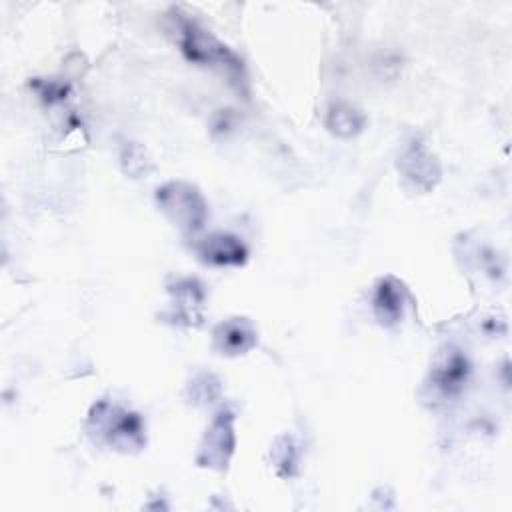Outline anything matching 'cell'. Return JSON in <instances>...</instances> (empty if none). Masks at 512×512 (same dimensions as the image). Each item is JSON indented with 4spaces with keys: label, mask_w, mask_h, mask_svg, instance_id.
Segmentation results:
<instances>
[{
    "label": "cell",
    "mask_w": 512,
    "mask_h": 512,
    "mask_svg": "<svg viewBox=\"0 0 512 512\" xmlns=\"http://www.w3.org/2000/svg\"><path fill=\"white\" fill-rule=\"evenodd\" d=\"M468 374H470V364L466 356L460 350L450 348L432 366L428 386H432L434 394L442 398H450L462 390L464 382L468 380Z\"/></svg>",
    "instance_id": "5b68a950"
},
{
    "label": "cell",
    "mask_w": 512,
    "mask_h": 512,
    "mask_svg": "<svg viewBox=\"0 0 512 512\" xmlns=\"http://www.w3.org/2000/svg\"><path fill=\"white\" fill-rule=\"evenodd\" d=\"M404 298H406L404 286L396 278L392 276L382 278L376 286L374 300H372L378 322L384 326L396 324L404 312Z\"/></svg>",
    "instance_id": "9c48e42d"
},
{
    "label": "cell",
    "mask_w": 512,
    "mask_h": 512,
    "mask_svg": "<svg viewBox=\"0 0 512 512\" xmlns=\"http://www.w3.org/2000/svg\"><path fill=\"white\" fill-rule=\"evenodd\" d=\"M178 42L180 50L190 62L220 68L230 78L242 76V62L234 56V52L196 22L186 18L178 20Z\"/></svg>",
    "instance_id": "7a4b0ae2"
},
{
    "label": "cell",
    "mask_w": 512,
    "mask_h": 512,
    "mask_svg": "<svg viewBox=\"0 0 512 512\" xmlns=\"http://www.w3.org/2000/svg\"><path fill=\"white\" fill-rule=\"evenodd\" d=\"M364 114L360 110H356L354 106L346 104V102H336L328 108L326 114V126L332 134L340 136V138H352L358 132H362L364 128Z\"/></svg>",
    "instance_id": "30bf717a"
},
{
    "label": "cell",
    "mask_w": 512,
    "mask_h": 512,
    "mask_svg": "<svg viewBox=\"0 0 512 512\" xmlns=\"http://www.w3.org/2000/svg\"><path fill=\"white\" fill-rule=\"evenodd\" d=\"M172 292L176 294L178 316L182 320H186L188 324L198 322L202 300H204V292H202L200 284L196 280H182L176 284V290L172 288Z\"/></svg>",
    "instance_id": "8fae6325"
},
{
    "label": "cell",
    "mask_w": 512,
    "mask_h": 512,
    "mask_svg": "<svg viewBox=\"0 0 512 512\" xmlns=\"http://www.w3.org/2000/svg\"><path fill=\"white\" fill-rule=\"evenodd\" d=\"M198 258L206 264L212 266H240L248 258V250L244 242L226 232H216L206 236L198 246H196Z\"/></svg>",
    "instance_id": "8992f818"
},
{
    "label": "cell",
    "mask_w": 512,
    "mask_h": 512,
    "mask_svg": "<svg viewBox=\"0 0 512 512\" xmlns=\"http://www.w3.org/2000/svg\"><path fill=\"white\" fill-rule=\"evenodd\" d=\"M156 202L160 210L188 234L198 232L208 218V206L198 188L182 180H172L160 186L156 190Z\"/></svg>",
    "instance_id": "3957f363"
},
{
    "label": "cell",
    "mask_w": 512,
    "mask_h": 512,
    "mask_svg": "<svg viewBox=\"0 0 512 512\" xmlns=\"http://www.w3.org/2000/svg\"><path fill=\"white\" fill-rule=\"evenodd\" d=\"M234 444H236L234 416L228 410H222L216 414V418L208 426L196 460L204 468L224 470L234 452Z\"/></svg>",
    "instance_id": "277c9868"
},
{
    "label": "cell",
    "mask_w": 512,
    "mask_h": 512,
    "mask_svg": "<svg viewBox=\"0 0 512 512\" xmlns=\"http://www.w3.org/2000/svg\"><path fill=\"white\" fill-rule=\"evenodd\" d=\"M256 346V328L248 318H228L214 330V348L226 356L246 354Z\"/></svg>",
    "instance_id": "ba28073f"
},
{
    "label": "cell",
    "mask_w": 512,
    "mask_h": 512,
    "mask_svg": "<svg viewBox=\"0 0 512 512\" xmlns=\"http://www.w3.org/2000/svg\"><path fill=\"white\" fill-rule=\"evenodd\" d=\"M398 168L402 170L404 178H408L422 190H430L440 178L438 160L420 142H414L406 148L398 162Z\"/></svg>",
    "instance_id": "52a82bcc"
},
{
    "label": "cell",
    "mask_w": 512,
    "mask_h": 512,
    "mask_svg": "<svg viewBox=\"0 0 512 512\" xmlns=\"http://www.w3.org/2000/svg\"><path fill=\"white\" fill-rule=\"evenodd\" d=\"M88 426L98 440L120 452L140 450L146 442L142 418L110 402H98L92 408Z\"/></svg>",
    "instance_id": "6da1fadb"
}]
</instances>
